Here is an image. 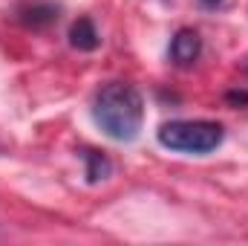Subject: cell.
Wrapping results in <instances>:
<instances>
[{"mask_svg":"<svg viewBox=\"0 0 248 246\" xmlns=\"http://www.w3.org/2000/svg\"><path fill=\"white\" fill-rule=\"evenodd\" d=\"M93 119L116 142H133L144 124V99L133 84L110 81L93 96Z\"/></svg>","mask_w":248,"mask_h":246,"instance_id":"obj_1","label":"cell"},{"mask_svg":"<svg viewBox=\"0 0 248 246\" xmlns=\"http://www.w3.org/2000/svg\"><path fill=\"white\" fill-rule=\"evenodd\" d=\"M156 139L162 148L168 151H179V154H211L222 145L225 130L219 122H208V119H176V122H165L156 130Z\"/></svg>","mask_w":248,"mask_h":246,"instance_id":"obj_2","label":"cell"},{"mask_svg":"<svg viewBox=\"0 0 248 246\" xmlns=\"http://www.w3.org/2000/svg\"><path fill=\"white\" fill-rule=\"evenodd\" d=\"M202 53V38L193 29H179L170 41V61L179 67H190Z\"/></svg>","mask_w":248,"mask_h":246,"instance_id":"obj_3","label":"cell"},{"mask_svg":"<svg viewBox=\"0 0 248 246\" xmlns=\"http://www.w3.org/2000/svg\"><path fill=\"white\" fill-rule=\"evenodd\" d=\"M69 44H72V50L93 53V50H98V44H101V35H98L95 23H93L90 18H78V20L69 26Z\"/></svg>","mask_w":248,"mask_h":246,"instance_id":"obj_4","label":"cell"},{"mask_svg":"<svg viewBox=\"0 0 248 246\" xmlns=\"http://www.w3.org/2000/svg\"><path fill=\"white\" fill-rule=\"evenodd\" d=\"M58 12L61 9L55 3H32V6L20 9V23L29 29H46L58 20Z\"/></svg>","mask_w":248,"mask_h":246,"instance_id":"obj_5","label":"cell"},{"mask_svg":"<svg viewBox=\"0 0 248 246\" xmlns=\"http://www.w3.org/2000/svg\"><path fill=\"white\" fill-rule=\"evenodd\" d=\"M84 162H87V183H101L113 174V162L101 151H84Z\"/></svg>","mask_w":248,"mask_h":246,"instance_id":"obj_6","label":"cell"},{"mask_svg":"<svg viewBox=\"0 0 248 246\" xmlns=\"http://www.w3.org/2000/svg\"><path fill=\"white\" fill-rule=\"evenodd\" d=\"M228 99H231V102H248V93H231Z\"/></svg>","mask_w":248,"mask_h":246,"instance_id":"obj_7","label":"cell"},{"mask_svg":"<svg viewBox=\"0 0 248 246\" xmlns=\"http://www.w3.org/2000/svg\"><path fill=\"white\" fill-rule=\"evenodd\" d=\"M199 3H202V6H205V9H217V6H219V3H222V0H199Z\"/></svg>","mask_w":248,"mask_h":246,"instance_id":"obj_8","label":"cell"}]
</instances>
